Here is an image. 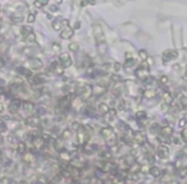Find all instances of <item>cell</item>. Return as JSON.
Segmentation results:
<instances>
[{"mask_svg": "<svg viewBox=\"0 0 187 184\" xmlns=\"http://www.w3.org/2000/svg\"><path fill=\"white\" fill-rule=\"evenodd\" d=\"M10 21H12V22H13L14 24H18V23H22L23 17H22V15H12V17H10Z\"/></svg>", "mask_w": 187, "mask_h": 184, "instance_id": "obj_35", "label": "cell"}, {"mask_svg": "<svg viewBox=\"0 0 187 184\" xmlns=\"http://www.w3.org/2000/svg\"><path fill=\"white\" fill-rule=\"evenodd\" d=\"M117 129H118V130H121L122 133H124V132L128 130V127H127V124H124L123 122H119V123L117 124Z\"/></svg>", "mask_w": 187, "mask_h": 184, "instance_id": "obj_34", "label": "cell"}, {"mask_svg": "<svg viewBox=\"0 0 187 184\" xmlns=\"http://www.w3.org/2000/svg\"><path fill=\"white\" fill-rule=\"evenodd\" d=\"M77 93H80V96H81L82 100H88L92 95V86L91 84H85L82 88L78 89Z\"/></svg>", "mask_w": 187, "mask_h": 184, "instance_id": "obj_3", "label": "cell"}, {"mask_svg": "<svg viewBox=\"0 0 187 184\" xmlns=\"http://www.w3.org/2000/svg\"><path fill=\"white\" fill-rule=\"evenodd\" d=\"M185 78L187 79V69H186V73H185Z\"/></svg>", "mask_w": 187, "mask_h": 184, "instance_id": "obj_59", "label": "cell"}, {"mask_svg": "<svg viewBox=\"0 0 187 184\" xmlns=\"http://www.w3.org/2000/svg\"><path fill=\"white\" fill-rule=\"evenodd\" d=\"M17 72H18V74L24 76V77H28V78L32 76L31 72H29L28 69H26V68H23V67H18V68H17Z\"/></svg>", "mask_w": 187, "mask_h": 184, "instance_id": "obj_27", "label": "cell"}, {"mask_svg": "<svg viewBox=\"0 0 187 184\" xmlns=\"http://www.w3.org/2000/svg\"><path fill=\"white\" fill-rule=\"evenodd\" d=\"M168 155H169V150L167 146H160V147H158V150H156V156L161 160L167 159Z\"/></svg>", "mask_w": 187, "mask_h": 184, "instance_id": "obj_16", "label": "cell"}, {"mask_svg": "<svg viewBox=\"0 0 187 184\" xmlns=\"http://www.w3.org/2000/svg\"><path fill=\"white\" fill-rule=\"evenodd\" d=\"M9 182V179L8 178H3V179H0V183H8Z\"/></svg>", "mask_w": 187, "mask_h": 184, "instance_id": "obj_53", "label": "cell"}, {"mask_svg": "<svg viewBox=\"0 0 187 184\" xmlns=\"http://www.w3.org/2000/svg\"><path fill=\"white\" fill-rule=\"evenodd\" d=\"M40 123H41V119L39 115H29L26 119V124L29 127H39Z\"/></svg>", "mask_w": 187, "mask_h": 184, "instance_id": "obj_12", "label": "cell"}, {"mask_svg": "<svg viewBox=\"0 0 187 184\" xmlns=\"http://www.w3.org/2000/svg\"><path fill=\"white\" fill-rule=\"evenodd\" d=\"M138 55H140V58H141L142 60H147V58H149V54H147L146 50H140Z\"/></svg>", "mask_w": 187, "mask_h": 184, "instance_id": "obj_41", "label": "cell"}, {"mask_svg": "<svg viewBox=\"0 0 187 184\" xmlns=\"http://www.w3.org/2000/svg\"><path fill=\"white\" fill-rule=\"evenodd\" d=\"M88 3V0H83V1H82V5H85V4H87Z\"/></svg>", "mask_w": 187, "mask_h": 184, "instance_id": "obj_57", "label": "cell"}, {"mask_svg": "<svg viewBox=\"0 0 187 184\" xmlns=\"http://www.w3.org/2000/svg\"><path fill=\"white\" fill-rule=\"evenodd\" d=\"M101 172H104V173H112L114 169H116V165L113 164V162H110L109 160H105L103 162H100L99 166H97Z\"/></svg>", "mask_w": 187, "mask_h": 184, "instance_id": "obj_5", "label": "cell"}, {"mask_svg": "<svg viewBox=\"0 0 187 184\" xmlns=\"http://www.w3.org/2000/svg\"><path fill=\"white\" fill-rule=\"evenodd\" d=\"M35 19H36L35 14H28V17H27V22L28 23H33V22H35Z\"/></svg>", "mask_w": 187, "mask_h": 184, "instance_id": "obj_46", "label": "cell"}, {"mask_svg": "<svg viewBox=\"0 0 187 184\" xmlns=\"http://www.w3.org/2000/svg\"><path fill=\"white\" fill-rule=\"evenodd\" d=\"M59 159H60V161L63 162V164H68V162H69L71 160H72V155L68 151H60V153H59Z\"/></svg>", "mask_w": 187, "mask_h": 184, "instance_id": "obj_20", "label": "cell"}, {"mask_svg": "<svg viewBox=\"0 0 187 184\" xmlns=\"http://www.w3.org/2000/svg\"><path fill=\"white\" fill-rule=\"evenodd\" d=\"M163 100H164V102H165L167 105H171L172 102H173V96H172L169 92H164V95H163Z\"/></svg>", "mask_w": 187, "mask_h": 184, "instance_id": "obj_30", "label": "cell"}, {"mask_svg": "<svg viewBox=\"0 0 187 184\" xmlns=\"http://www.w3.org/2000/svg\"><path fill=\"white\" fill-rule=\"evenodd\" d=\"M145 97H147V98H152V97H155L156 96V93H155V91H152V89H147V91H145Z\"/></svg>", "mask_w": 187, "mask_h": 184, "instance_id": "obj_42", "label": "cell"}, {"mask_svg": "<svg viewBox=\"0 0 187 184\" xmlns=\"http://www.w3.org/2000/svg\"><path fill=\"white\" fill-rule=\"evenodd\" d=\"M149 76H150V73H149V67H146V65L140 67L138 69L136 70V77H137L140 81H145L146 78H149Z\"/></svg>", "mask_w": 187, "mask_h": 184, "instance_id": "obj_6", "label": "cell"}, {"mask_svg": "<svg viewBox=\"0 0 187 184\" xmlns=\"http://www.w3.org/2000/svg\"><path fill=\"white\" fill-rule=\"evenodd\" d=\"M24 38H26V41H27V42H35V40H36V35H35V33H33V31H32V32H29Z\"/></svg>", "mask_w": 187, "mask_h": 184, "instance_id": "obj_38", "label": "cell"}, {"mask_svg": "<svg viewBox=\"0 0 187 184\" xmlns=\"http://www.w3.org/2000/svg\"><path fill=\"white\" fill-rule=\"evenodd\" d=\"M136 64V62H135V59L133 58H126V62H124V64H123V67L124 68H127V69H128V68H132L133 65Z\"/></svg>", "mask_w": 187, "mask_h": 184, "instance_id": "obj_28", "label": "cell"}, {"mask_svg": "<svg viewBox=\"0 0 187 184\" xmlns=\"http://www.w3.org/2000/svg\"><path fill=\"white\" fill-rule=\"evenodd\" d=\"M26 152V144L23 142H19L17 144V153H19V155H23V153Z\"/></svg>", "mask_w": 187, "mask_h": 184, "instance_id": "obj_31", "label": "cell"}, {"mask_svg": "<svg viewBox=\"0 0 187 184\" xmlns=\"http://www.w3.org/2000/svg\"><path fill=\"white\" fill-rule=\"evenodd\" d=\"M21 106H22V102H21V100H12L9 102V106H8V109H9V113L12 114H17L21 109Z\"/></svg>", "mask_w": 187, "mask_h": 184, "instance_id": "obj_9", "label": "cell"}, {"mask_svg": "<svg viewBox=\"0 0 187 184\" xmlns=\"http://www.w3.org/2000/svg\"><path fill=\"white\" fill-rule=\"evenodd\" d=\"M50 10H52V12H57V10H58V8L55 7V5H52V7H50Z\"/></svg>", "mask_w": 187, "mask_h": 184, "instance_id": "obj_55", "label": "cell"}, {"mask_svg": "<svg viewBox=\"0 0 187 184\" xmlns=\"http://www.w3.org/2000/svg\"><path fill=\"white\" fill-rule=\"evenodd\" d=\"M4 111V106H3V104H0V114H1Z\"/></svg>", "mask_w": 187, "mask_h": 184, "instance_id": "obj_56", "label": "cell"}, {"mask_svg": "<svg viewBox=\"0 0 187 184\" xmlns=\"http://www.w3.org/2000/svg\"><path fill=\"white\" fill-rule=\"evenodd\" d=\"M73 33H74V31L68 24L64 26V27L60 29V37L63 38V40H68V38H71L72 36H73Z\"/></svg>", "mask_w": 187, "mask_h": 184, "instance_id": "obj_11", "label": "cell"}, {"mask_svg": "<svg viewBox=\"0 0 187 184\" xmlns=\"http://www.w3.org/2000/svg\"><path fill=\"white\" fill-rule=\"evenodd\" d=\"M181 104L183 105L185 108H187V97H183V98H182V100H181Z\"/></svg>", "mask_w": 187, "mask_h": 184, "instance_id": "obj_51", "label": "cell"}, {"mask_svg": "<svg viewBox=\"0 0 187 184\" xmlns=\"http://www.w3.org/2000/svg\"><path fill=\"white\" fill-rule=\"evenodd\" d=\"M68 22L64 19H62V18H58V19H55L54 22H53V28L55 29V31H60V29L64 27V26H67Z\"/></svg>", "mask_w": 187, "mask_h": 184, "instance_id": "obj_18", "label": "cell"}, {"mask_svg": "<svg viewBox=\"0 0 187 184\" xmlns=\"http://www.w3.org/2000/svg\"><path fill=\"white\" fill-rule=\"evenodd\" d=\"M88 137H90V133L87 132V129L85 127L81 125L77 129V142L81 146H85L88 142Z\"/></svg>", "mask_w": 187, "mask_h": 184, "instance_id": "obj_2", "label": "cell"}, {"mask_svg": "<svg viewBox=\"0 0 187 184\" xmlns=\"http://www.w3.org/2000/svg\"><path fill=\"white\" fill-rule=\"evenodd\" d=\"M121 69H122V64H119V63H114L113 64V72L114 73H119Z\"/></svg>", "mask_w": 187, "mask_h": 184, "instance_id": "obj_43", "label": "cell"}, {"mask_svg": "<svg viewBox=\"0 0 187 184\" xmlns=\"http://www.w3.org/2000/svg\"><path fill=\"white\" fill-rule=\"evenodd\" d=\"M136 118H137V119H144V118H146L145 111H138V113L136 114Z\"/></svg>", "mask_w": 187, "mask_h": 184, "instance_id": "obj_47", "label": "cell"}, {"mask_svg": "<svg viewBox=\"0 0 187 184\" xmlns=\"http://www.w3.org/2000/svg\"><path fill=\"white\" fill-rule=\"evenodd\" d=\"M109 109H110V108H109L107 104H100V105H99V111H100L101 114H105Z\"/></svg>", "mask_w": 187, "mask_h": 184, "instance_id": "obj_40", "label": "cell"}, {"mask_svg": "<svg viewBox=\"0 0 187 184\" xmlns=\"http://www.w3.org/2000/svg\"><path fill=\"white\" fill-rule=\"evenodd\" d=\"M100 156L103 157L104 160H110V157H112V153H110L109 151H107V150H103V151L100 152Z\"/></svg>", "mask_w": 187, "mask_h": 184, "instance_id": "obj_36", "label": "cell"}, {"mask_svg": "<svg viewBox=\"0 0 187 184\" xmlns=\"http://www.w3.org/2000/svg\"><path fill=\"white\" fill-rule=\"evenodd\" d=\"M69 162L72 164V166H74V168H77V169H81V168H85V166H86V162H85L82 159H80V157H76V159L72 157V160Z\"/></svg>", "mask_w": 187, "mask_h": 184, "instance_id": "obj_19", "label": "cell"}, {"mask_svg": "<svg viewBox=\"0 0 187 184\" xmlns=\"http://www.w3.org/2000/svg\"><path fill=\"white\" fill-rule=\"evenodd\" d=\"M104 115H105V120H113V119L117 117V110L116 109H109Z\"/></svg>", "mask_w": 187, "mask_h": 184, "instance_id": "obj_25", "label": "cell"}, {"mask_svg": "<svg viewBox=\"0 0 187 184\" xmlns=\"http://www.w3.org/2000/svg\"><path fill=\"white\" fill-rule=\"evenodd\" d=\"M49 0H35V7L36 8H42L48 4Z\"/></svg>", "mask_w": 187, "mask_h": 184, "instance_id": "obj_37", "label": "cell"}, {"mask_svg": "<svg viewBox=\"0 0 187 184\" xmlns=\"http://www.w3.org/2000/svg\"><path fill=\"white\" fill-rule=\"evenodd\" d=\"M81 127V124H80V122H73L72 123V125H71V128H72V130H77L78 128Z\"/></svg>", "mask_w": 187, "mask_h": 184, "instance_id": "obj_45", "label": "cell"}, {"mask_svg": "<svg viewBox=\"0 0 187 184\" xmlns=\"http://www.w3.org/2000/svg\"><path fill=\"white\" fill-rule=\"evenodd\" d=\"M55 1H57V4H60V3L63 1V0H55Z\"/></svg>", "mask_w": 187, "mask_h": 184, "instance_id": "obj_58", "label": "cell"}, {"mask_svg": "<svg viewBox=\"0 0 187 184\" xmlns=\"http://www.w3.org/2000/svg\"><path fill=\"white\" fill-rule=\"evenodd\" d=\"M53 50L60 51V45H59V44H53Z\"/></svg>", "mask_w": 187, "mask_h": 184, "instance_id": "obj_50", "label": "cell"}, {"mask_svg": "<svg viewBox=\"0 0 187 184\" xmlns=\"http://www.w3.org/2000/svg\"><path fill=\"white\" fill-rule=\"evenodd\" d=\"M178 58V53L174 50H168L163 54V62H171Z\"/></svg>", "mask_w": 187, "mask_h": 184, "instance_id": "obj_15", "label": "cell"}, {"mask_svg": "<svg viewBox=\"0 0 187 184\" xmlns=\"http://www.w3.org/2000/svg\"><path fill=\"white\" fill-rule=\"evenodd\" d=\"M69 50L77 51V50H78V44H76V42H72V44L69 45Z\"/></svg>", "mask_w": 187, "mask_h": 184, "instance_id": "obj_48", "label": "cell"}, {"mask_svg": "<svg viewBox=\"0 0 187 184\" xmlns=\"http://www.w3.org/2000/svg\"><path fill=\"white\" fill-rule=\"evenodd\" d=\"M186 123H187L186 119H181V120H180V127H185Z\"/></svg>", "mask_w": 187, "mask_h": 184, "instance_id": "obj_52", "label": "cell"}, {"mask_svg": "<svg viewBox=\"0 0 187 184\" xmlns=\"http://www.w3.org/2000/svg\"><path fill=\"white\" fill-rule=\"evenodd\" d=\"M59 63L63 65V68H69L72 65V58L69 56V54H62L59 58Z\"/></svg>", "mask_w": 187, "mask_h": 184, "instance_id": "obj_13", "label": "cell"}, {"mask_svg": "<svg viewBox=\"0 0 187 184\" xmlns=\"http://www.w3.org/2000/svg\"><path fill=\"white\" fill-rule=\"evenodd\" d=\"M126 108V102L123 100H118L117 101V110H123Z\"/></svg>", "mask_w": 187, "mask_h": 184, "instance_id": "obj_44", "label": "cell"}, {"mask_svg": "<svg viewBox=\"0 0 187 184\" xmlns=\"http://www.w3.org/2000/svg\"><path fill=\"white\" fill-rule=\"evenodd\" d=\"M22 109L24 110V113L31 114V113H33V110H35V105H33V102H31V101H24L22 104Z\"/></svg>", "mask_w": 187, "mask_h": 184, "instance_id": "obj_21", "label": "cell"}, {"mask_svg": "<svg viewBox=\"0 0 187 184\" xmlns=\"http://www.w3.org/2000/svg\"><path fill=\"white\" fill-rule=\"evenodd\" d=\"M4 64H5L4 59H3V58H0V68H3V67H4Z\"/></svg>", "mask_w": 187, "mask_h": 184, "instance_id": "obj_54", "label": "cell"}, {"mask_svg": "<svg viewBox=\"0 0 187 184\" xmlns=\"http://www.w3.org/2000/svg\"><path fill=\"white\" fill-rule=\"evenodd\" d=\"M101 136H103V138L107 141V143L109 144V146H116V143H117V137H116V133H114V130H113L110 127L103 128V129H101Z\"/></svg>", "mask_w": 187, "mask_h": 184, "instance_id": "obj_1", "label": "cell"}, {"mask_svg": "<svg viewBox=\"0 0 187 184\" xmlns=\"http://www.w3.org/2000/svg\"><path fill=\"white\" fill-rule=\"evenodd\" d=\"M27 64H28L29 69H32V70H39V69H41V68H42V62L40 60L39 58H33V56L29 58Z\"/></svg>", "mask_w": 187, "mask_h": 184, "instance_id": "obj_7", "label": "cell"}, {"mask_svg": "<svg viewBox=\"0 0 187 184\" xmlns=\"http://www.w3.org/2000/svg\"><path fill=\"white\" fill-rule=\"evenodd\" d=\"M94 33H95V38H96V44L97 45H103L104 42H105V36H104V32H103V29H101V27L99 24H96L95 27H94Z\"/></svg>", "mask_w": 187, "mask_h": 184, "instance_id": "obj_4", "label": "cell"}, {"mask_svg": "<svg viewBox=\"0 0 187 184\" xmlns=\"http://www.w3.org/2000/svg\"><path fill=\"white\" fill-rule=\"evenodd\" d=\"M50 69H52L54 73H57V74H62L63 73V65L59 62H54L53 64H52V67H50Z\"/></svg>", "mask_w": 187, "mask_h": 184, "instance_id": "obj_22", "label": "cell"}, {"mask_svg": "<svg viewBox=\"0 0 187 184\" xmlns=\"http://www.w3.org/2000/svg\"><path fill=\"white\" fill-rule=\"evenodd\" d=\"M72 136H73L72 129H66V130H63V133H62V138L63 139H71Z\"/></svg>", "mask_w": 187, "mask_h": 184, "instance_id": "obj_33", "label": "cell"}, {"mask_svg": "<svg viewBox=\"0 0 187 184\" xmlns=\"http://www.w3.org/2000/svg\"><path fill=\"white\" fill-rule=\"evenodd\" d=\"M160 133L161 136H164V137H171L173 134V128L171 125H167V127H163L160 129Z\"/></svg>", "mask_w": 187, "mask_h": 184, "instance_id": "obj_24", "label": "cell"}, {"mask_svg": "<svg viewBox=\"0 0 187 184\" xmlns=\"http://www.w3.org/2000/svg\"><path fill=\"white\" fill-rule=\"evenodd\" d=\"M133 141H135V143H137L140 144V146H142V144H145L146 143V141H147V137L144 134V133H135L133 134Z\"/></svg>", "mask_w": 187, "mask_h": 184, "instance_id": "obj_17", "label": "cell"}, {"mask_svg": "<svg viewBox=\"0 0 187 184\" xmlns=\"http://www.w3.org/2000/svg\"><path fill=\"white\" fill-rule=\"evenodd\" d=\"M107 91V88H105L104 86H101V84H97L96 87H92V93H95V95H103V93Z\"/></svg>", "mask_w": 187, "mask_h": 184, "instance_id": "obj_26", "label": "cell"}, {"mask_svg": "<svg viewBox=\"0 0 187 184\" xmlns=\"http://www.w3.org/2000/svg\"><path fill=\"white\" fill-rule=\"evenodd\" d=\"M45 144H46V141L44 139V137H40V136H36L35 138L32 139V146L35 150H42L45 147Z\"/></svg>", "mask_w": 187, "mask_h": 184, "instance_id": "obj_8", "label": "cell"}, {"mask_svg": "<svg viewBox=\"0 0 187 184\" xmlns=\"http://www.w3.org/2000/svg\"><path fill=\"white\" fill-rule=\"evenodd\" d=\"M182 139H183L185 142H187V128L183 129V132H182Z\"/></svg>", "mask_w": 187, "mask_h": 184, "instance_id": "obj_49", "label": "cell"}, {"mask_svg": "<svg viewBox=\"0 0 187 184\" xmlns=\"http://www.w3.org/2000/svg\"><path fill=\"white\" fill-rule=\"evenodd\" d=\"M69 106H71V100H69V97L68 96L60 98L59 102H58V109L60 111H67L68 109H69Z\"/></svg>", "mask_w": 187, "mask_h": 184, "instance_id": "obj_10", "label": "cell"}, {"mask_svg": "<svg viewBox=\"0 0 187 184\" xmlns=\"http://www.w3.org/2000/svg\"><path fill=\"white\" fill-rule=\"evenodd\" d=\"M23 162L27 165H35L36 162V156L32 152H24L23 153Z\"/></svg>", "mask_w": 187, "mask_h": 184, "instance_id": "obj_14", "label": "cell"}, {"mask_svg": "<svg viewBox=\"0 0 187 184\" xmlns=\"http://www.w3.org/2000/svg\"><path fill=\"white\" fill-rule=\"evenodd\" d=\"M149 174H151L152 177L158 178V177H160V175H161V172H160L159 168H156V166H152V168L149 170Z\"/></svg>", "mask_w": 187, "mask_h": 184, "instance_id": "obj_29", "label": "cell"}, {"mask_svg": "<svg viewBox=\"0 0 187 184\" xmlns=\"http://www.w3.org/2000/svg\"><path fill=\"white\" fill-rule=\"evenodd\" d=\"M32 31H33V29H32L31 27H29V26H23V27L21 28V35H22L23 37H26V36L28 35V33H29V32H32Z\"/></svg>", "mask_w": 187, "mask_h": 184, "instance_id": "obj_32", "label": "cell"}, {"mask_svg": "<svg viewBox=\"0 0 187 184\" xmlns=\"http://www.w3.org/2000/svg\"><path fill=\"white\" fill-rule=\"evenodd\" d=\"M159 82H160L161 86H168V84H169V79H168L167 76H161L160 79H159Z\"/></svg>", "mask_w": 187, "mask_h": 184, "instance_id": "obj_39", "label": "cell"}, {"mask_svg": "<svg viewBox=\"0 0 187 184\" xmlns=\"http://www.w3.org/2000/svg\"><path fill=\"white\" fill-rule=\"evenodd\" d=\"M123 88H124V84H123L122 82H117L113 87V93L114 95H117V96H119L123 92Z\"/></svg>", "mask_w": 187, "mask_h": 184, "instance_id": "obj_23", "label": "cell"}]
</instances>
